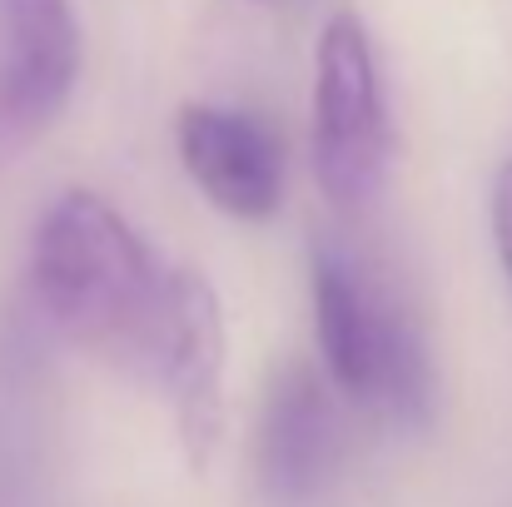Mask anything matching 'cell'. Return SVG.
<instances>
[{"instance_id": "1", "label": "cell", "mask_w": 512, "mask_h": 507, "mask_svg": "<svg viewBox=\"0 0 512 507\" xmlns=\"http://www.w3.org/2000/svg\"><path fill=\"white\" fill-rule=\"evenodd\" d=\"M160 254L140 229L90 189L60 194L30 244V289L60 334L135 363V348L165 289Z\"/></svg>"}, {"instance_id": "2", "label": "cell", "mask_w": 512, "mask_h": 507, "mask_svg": "<svg viewBox=\"0 0 512 507\" xmlns=\"http://www.w3.org/2000/svg\"><path fill=\"white\" fill-rule=\"evenodd\" d=\"M314 329L324 368L348 398L378 403L398 418H423L433 393L423 338L334 249H314Z\"/></svg>"}, {"instance_id": "3", "label": "cell", "mask_w": 512, "mask_h": 507, "mask_svg": "<svg viewBox=\"0 0 512 507\" xmlns=\"http://www.w3.org/2000/svg\"><path fill=\"white\" fill-rule=\"evenodd\" d=\"M388 169V115L378 95V65L358 15H334L314 55V174L319 189L358 209L373 199Z\"/></svg>"}, {"instance_id": "4", "label": "cell", "mask_w": 512, "mask_h": 507, "mask_svg": "<svg viewBox=\"0 0 512 507\" xmlns=\"http://www.w3.org/2000/svg\"><path fill=\"white\" fill-rule=\"evenodd\" d=\"M135 368H145L174 403L179 438L194 468L209 463L219 438V373H224V319L204 274L170 269L160 304L135 348Z\"/></svg>"}, {"instance_id": "5", "label": "cell", "mask_w": 512, "mask_h": 507, "mask_svg": "<svg viewBox=\"0 0 512 507\" xmlns=\"http://www.w3.org/2000/svg\"><path fill=\"white\" fill-rule=\"evenodd\" d=\"M0 169L15 165L70 105L80 80V20L70 0H0Z\"/></svg>"}, {"instance_id": "6", "label": "cell", "mask_w": 512, "mask_h": 507, "mask_svg": "<svg viewBox=\"0 0 512 507\" xmlns=\"http://www.w3.org/2000/svg\"><path fill=\"white\" fill-rule=\"evenodd\" d=\"M179 165L204 189V199L234 219H269L284 199V155L274 135L219 105H184L174 120Z\"/></svg>"}, {"instance_id": "7", "label": "cell", "mask_w": 512, "mask_h": 507, "mask_svg": "<svg viewBox=\"0 0 512 507\" xmlns=\"http://www.w3.org/2000/svg\"><path fill=\"white\" fill-rule=\"evenodd\" d=\"M339 418L309 368H284L259 418V488L274 507H309L339 468Z\"/></svg>"}, {"instance_id": "8", "label": "cell", "mask_w": 512, "mask_h": 507, "mask_svg": "<svg viewBox=\"0 0 512 507\" xmlns=\"http://www.w3.org/2000/svg\"><path fill=\"white\" fill-rule=\"evenodd\" d=\"M493 239H498L503 269L512 279V165H503L498 184H493Z\"/></svg>"}]
</instances>
